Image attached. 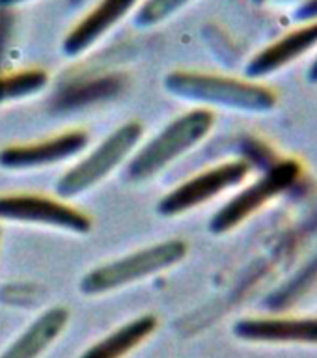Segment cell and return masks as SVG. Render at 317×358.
<instances>
[{"instance_id":"obj_16","label":"cell","mask_w":317,"mask_h":358,"mask_svg":"<svg viewBox=\"0 0 317 358\" xmlns=\"http://www.w3.org/2000/svg\"><path fill=\"white\" fill-rule=\"evenodd\" d=\"M293 19L297 22H314L317 21V0H304L301 4H297L293 11Z\"/></svg>"},{"instance_id":"obj_2","label":"cell","mask_w":317,"mask_h":358,"mask_svg":"<svg viewBox=\"0 0 317 358\" xmlns=\"http://www.w3.org/2000/svg\"><path fill=\"white\" fill-rule=\"evenodd\" d=\"M213 125L215 114L204 106L178 116L129 161L127 178L136 183L155 178L157 173L200 144L211 133Z\"/></svg>"},{"instance_id":"obj_12","label":"cell","mask_w":317,"mask_h":358,"mask_svg":"<svg viewBox=\"0 0 317 358\" xmlns=\"http://www.w3.org/2000/svg\"><path fill=\"white\" fill-rule=\"evenodd\" d=\"M69 321L67 308L55 306L43 312L8 349L0 358H39L49 349L58 336L64 332Z\"/></svg>"},{"instance_id":"obj_14","label":"cell","mask_w":317,"mask_h":358,"mask_svg":"<svg viewBox=\"0 0 317 358\" xmlns=\"http://www.w3.org/2000/svg\"><path fill=\"white\" fill-rule=\"evenodd\" d=\"M49 84V73L39 67L0 73V105L39 94Z\"/></svg>"},{"instance_id":"obj_11","label":"cell","mask_w":317,"mask_h":358,"mask_svg":"<svg viewBox=\"0 0 317 358\" xmlns=\"http://www.w3.org/2000/svg\"><path fill=\"white\" fill-rule=\"evenodd\" d=\"M317 47V21L302 22L295 30H290L273 43H269L265 49L252 56L245 67L248 80H260V78L271 77L273 73L284 69L290 64L310 52Z\"/></svg>"},{"instance_id":"obj_9","label":"cell","mask_w":317,"mask_h":358,"mask_svg":"<svg viewBox=\"0 0 317 358\" xmlns=\"http://www.w3.org/2000/svg\"><path fill=\"white\" fill-rule=\"evenodd\" d=\"M234 334L239 340L269 345H317V317H246L234 324Z\"/></svg>"},{"instance_id":"obj_17","label":"cell","mask_w":317,"mask_h":358,"mask_svg":"<svg viewBox=\"0 0 317 358\" xmlns=\"http://www.w3.org/2000/svg\"><path fill=\"white\" fill-rule=\"evenodd\" d=\"M27 2H32V0H0V6H4V8H13V6L27 4Z\"/></svg>"},{"instance_id":"obj_6","label":"cell","mask_w":317,"mask_h":358,"mask_svg":"<svg viewBox=\"0 0 317 358\" xmlns=\"http://www.w3.org/2000/svg\"><path fill=\"white\" fill-rule=\"evenodd\" d=\"M34 224L64 229L69 234H90L92 218L60 198L32 192H13L0 196V222Z\"/></svg>"},{"instance_id":"obj_1","label":"cell","mask_w":317,"mask_h":358,"mask_svg":"<svg viewBox=\"0 0 317 358\" xmlns=\"http://www.w3.org/2000/svg\"><path fill=\"white\" fill-rule=\"evenodd\" d=\"M168 94L183 101L207 106H223L230 110L263 114L276 106V94L273 90L248 78L226 77L206 71H179L168 73L164 78Z\"/></svg>"},{"instance_id":"obj_20","label":"cell","mask_w":317,"mask_h":358,"mask_svg":"<svg viewBox=\"0 0 317 358\" xmlns=\"http://www.w3.org/2000/svg\"><path fill=\"white\" fill-rule=\"evenodd\" d=\"M254 2H256V4H262V2H265V0H254Z\"/></svg>"},{"instance_id":"obj_13","label":"cell","mask_w":317,"mask_h":358,"mask_svg":"<svg viewBox=\"0 0 317 358\" xmlns=\"http://www.w3.org/2000/svg\"><path fill=\"white\" fill-rule=\"evenodd\" d=\"M157 329V317L151 313L140 315V317L129 321L120 329L99 340L95 345L83 352L80 358H123L129 352L150 338Z\"/></svg>"},{"instance_id":"obj_8","label":"cell","mask_w":317,"mask_h":358,"mask_svg":"<svg viewBox=\"0 0 317 358\" xmlns=\"http://www.w3.org/2000/svg\"><path fill=\"white\" fill-rule=\"evenodd\" d=\"M88 144V133L80 129H73L30 144L8 145L0 151V166L13 172L55 166L83 153Z\"/></svg>"},{"instance_id":"obj_3","label":"cell","mask_w":317,"mask_h":358,"mask_svg":"<svg viewBox=\"0 0 317 358\" xmlns=\"http://www.w3.org/2000/svg\"><path fill=\"white\" fill-rule=\"evenodd\" d=\"M187 256V243L181 239H170L146 246L142 250L131 252L127 256L92 268L80 280V291L84 295H103L122 289L140 280L168 271Z\"/></svg>"},{"instance_id":"obj_5","label":"cell","mask_w":317,"mask_h":358,"mask_svg":"<svg viewBox=\"0 0 317 358\" xmlns=\"http://www.w3.org/2000/svg\"><path fill=\"white\" fill-rule=\"evenodd\" d=\"M301 162L293 159L273 162L262 178H258L254 183L237 192L213 215L209 220V229L217 235L232 231L239 224L245 222L246 218H251L254 213L260 211L262 207L267 206L269 201H273L274 198L284 194L286 190H290L301 179Z\"/></svg>"},{"instance_id":"obj_10","label":"cell","mask_w":317,"mask_h":358,"mask_svg":"<svg viewBox=\"0 0 317 358\" xmlns=\"http://www.w3.org/2000/svg\"><path fill=\"white\" fill-rule=\"evenodd\" d=\"M140 0H99L86 15L73 24L62 41L67 56H80L97 45L112 28H116L131 11L136 10Z\"/></svg>"},{"instance_id":"obj_19","label":"cell","mask_w":317,"mask_h":358,"mask_svg":"<svg viewBox=\"0 0 317 358\" xmlns=\"http://www.w3.org/2000/svg\"><path fill=\"white\" fill-rule=\"evenodd\" d=\"M276 2H299V4H301L304 0H276Z\"/></svg>"},{"instance_id":"obj_18","label":"cell","mask_w":317,"mask_h":358,"mask_svg":"<svg viewBox=\"0 0 317 358\" xmlns=\"http://www.w3.org/2000/svg\"><path fill=\"white\" fill-rule=\"evenodd\" d=\"M308 78H310L312 83H317V56H316V60L312 62L310 69H308Z\"/></svg>"},{"instance_id":"obj_15","label":"cell","mask_w":317,"mask_h":358,"mask_svg":"<svg viewBox=\"0 0 317 358\" xmlns=\"http://www.w3.org/2000/svg\"><path fill=\"white\" fill-rule=\"evenodd\" d=\"M192 2L195 0H144L136 8L134 24L139 28L159 27Z\"/></svg>"},{"instance_id":"obj_4","label":"cell","mask_w":317,"mask_h":358,"mask_svg":"<svg viewBox=\"0 0 317 358\" xmlns=\"http://www.w3.org/2000/svg\"><path fill=\"white\" fill-rule=\"evenodd\" d=\"M144 127L139 122L123 123L122 127L112 131L95 150L67 170L56 181L55 190L60 200L80 196L106 179L140 144Z\"/></svg>"},{"instance_id":"obj_7","label":"cell","mask_w":317,"mask_h":358,"mask_svg":"<svg viewBox=\"0 0 317 358\" xmlns=\"http://www.w3.org/2000/svg\"><path fill=\"white\" fill-rule=\"evenodd\" d=\"M251 173L246 161H228L196 173L183 183H179L157 203V213L162 217H178L189 213L207 201L215 200L226 190L239 187Z\"/></svg>"}]
</instances>
